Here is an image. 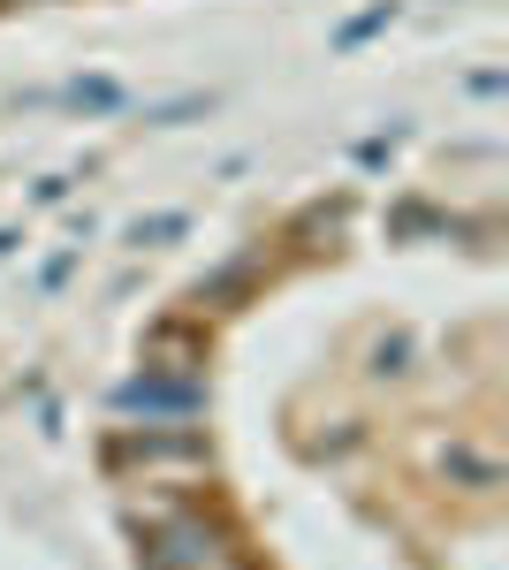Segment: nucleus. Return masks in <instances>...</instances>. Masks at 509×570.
<instances>
[{"label":"nucleus","mask_w":509,"mask_h":570,"mask_svg":"<svg viewBox=\"0 0 509 570\" xmlns=\"http://www.w3.org/2000/svg\"><path fill=\"white\" fill-rule=\"evenodd\" d=\"M137 532H145V570H252L236 532L198 502L153 510V518H137Z\"/></svg>","instance_id":"obj_1"}]
</instances>
